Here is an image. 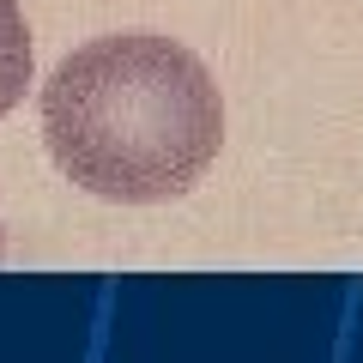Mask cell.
Instances as JSON below:
<instances>
[{"label": "cell", "instance_id": "1", "mask_svg": "<svg viewBox=\"0 0 363 363\" xmlns=\"http://www.w3.org/2000/svg\"><path fill=\"white\" fill-rule=\"evenodd\" d=\"M43 140L67 182L152 206L188 194L224 145V104L194 49L121 30L73 49L43 85Z\"/></svg>", "mask_w": 363, "mask_h": 363}, {"label": "cell", "instance_id": "2", "mask_svg": "<svg viewBox=\"0 0 363 363\" xmlns=\"http://www.w3.org/2000/svg\"><path fill=\"white\" fill-rule=\"evenodd\" d=\"M25 85H30V30L18 0H0V116L25 97Z\"/></svg>", "mask_w": 363, "mask_h": 363}, {"label": "cell", "instance_id": "3", "mask_svg": "<svg viewBox=\"0 0 363 363\" xmlns=\"http://www.w3.org/2000/svg\"><path fill=\"white\" fill-rule=\"evenodd\" d=\"M0 255H6V236H0Z\"/></svg>", "mask_w": 363, "mask_h": 363}]
</instances>
